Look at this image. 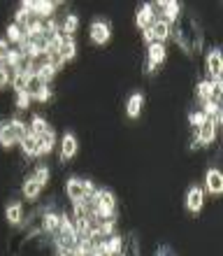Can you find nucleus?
<instances>
[{"instance_id": "obj_1", "label": "nucleus", "mask_w": 223, "mask_h": 256, "mask_svg": "<svg viewBox=\"0 0 223 256\" xmlns=\"http://www.w3.org/2000/svg\"><path fill=\"white\" fill-rule=\"evenodd\" d=\"M109 38H112V26H109V21H93L91 24V40L95 42V44H107Z\"/></svg>"}, {"instance_id": "obj_2", "label": "nucleus", "mask_w": 223, "mask_h": 256, "mask_svg": "<svg viewBox=\"0 0 223 256\" xmlns=\"http://www.w3.org/2000/svg\"><path fill=\"white\" fill-rule=\"evenodd\" d=\"M205 205V189L203 186H191L189 194H186V210L198 214Z\"/></svg>"}, {"instance_id": "obj_3", "label": "nucleus", "mask_w": 223, "mask_h": 256, "mask_svg": "<svg viewBox=\"0 0 223 256\" xmlns=\"http://www.w3.org/2000/svg\"><path fill=\"white\" fill-rule=\"evenodd\" d=\"M165 44H161V42H154V44H149V52H147V72H151L158 63L165 61Z\"/></svg>"}, {"instance_id": "obj_4", "label": "nucleus", "mask_w": 223, "mask_h": 256, "mask_svg": "<svg viewBox=\"0 0 223 256\" xmlns=\"http://www.w3.org/2000/svg\"><path fill=\"white\" fill-rule=\"evenodd\" d=\"M205 186L210 191L212 196H221L223 191V175L219 168H210L207 170V175H205Z\"/></svg>"}, {"instance_id": "obj_5", "label": "nucleus", "mask_w": 223, "mask_h": 256, "mask_svg": "<svg viewBox=\"0 0 223 256\" xmlns=\"http://www.w3.org/2000/svg\"><path fill=\"white\" fill-rule=\"evenodd\" d=\"M65 191H68V198L72 202H79L86 198V194H84V180H77V177H70L68 184H65Z\"/></svg>"}, {"instance_id": "obj_6", "label": "nucleus", "mask_w": 223, "mask_h": 256, "mask_svg": "<svg viewBox=\"0 0 223 256\" xmlns=\"http://www.w3.org/2000/svg\"><path fill=\"white\" fill-rule=\"evenodd\" d=\"M74 154H77V138L72 133H65L61 140V161L68 163Z\"/></svg>"}, {"instance_id": "obj_7", "label": "nucleus", "mask_w": 223, "mask_h": 256, "mask_svg": "<svg viewBox=\"0 0 223 256\" xmlns=\"http://www.w3.org/2000/svg\"><path fill=\"white\" fill-rule=\"evenodd\" d=\"M221 68H223V61H221V49H212L207 54V72L212 74V80L221 77Z\"/></svg>"}, {"instance_id": "obj_8", "label": "nucleus", "mask_w": 223, "mask_h": 256, "mask_svg": "<svg viewBox=\"0 0 223 256\" xmlns=\"http://www.w3.org/2000/svg\"><path fill=\"white\" fill-rule=\"evenodd\" d=\"M149 30H151L154 42H161V44L170 38V24L165 19H156L154 24H151V28H149Z\"/></svg>"}, {"instance_id": "obj_9", "label": "nucleus", "mask_w": 223, "mask_h": 256, "mask_svg": "<svg viewBox=\"0 0 223 256\" xmlns=\"http://www.w3.org/2000/svg\"><path fill=\"white\" fill-rule=\"evenodd\" d=\"M54 144H56V133L51 130V128H47L42 135H37V154H49L51 149H54Z\"/></svg>"}, {"instance_id": "obj_10", "label": "nucleus", "mask_w": 223, "mask_h": 256, "mask_svg": "<svg viewBox=\"0 0 223 256\" xmlns=\"http://www.w3.org/2000/svg\"><path fill=\"white\" fill-rule=\"evenodd\" d=\"M156 21V14H154V7L151 5H142L140 10H137V28H142V30H147V28H151V24Z\"/></svg>"}, {"instance_id": "obj_11", "label": "nucleus", "mask_w": 223, "mask_h": 256, "mask_svg": "<svg viewBox=\"0 0 223 256\" xmlns=\"http://www.w3.org/2000/svg\"><path fill=\"white\" fill-rule=\"evenodd\" d=\"M142 105H144V96L142 94H133L128 98V105H126V114H128L130 119H137L140 112H142Z\"/></svg>"}, {"instance_id": "obj_12", "label": "nucleus", "mask_w": 223, "mask_h": 256, "mask_svg": "<svg viewBox=\"0 0 223 256\" xmlns=\"http://www.w3.org/2000/svg\"><path fill=\"white\" fill-rule=\"evenodd\" d=\"M16 135L12 133V128H9V124L7 122H0V147L2 149H9L16 144Z\"/></svg>"}, {"instance_id": "obj_13", "label": "nucleus", "mask_w": 223, "mask_h": 256, "mask_svg": "<svg viewBox=\"0 0 223 256\" xmlns=\"http://www.w3.org/2000/svg\"><path fill=\"white\" fill-rule=\"evenodd\" d=\"M102 247H105V256H116L123 250V240L119 236H109L102 240Z\"/></svg>"}, {"instance_id": "obj_14", "label": "nucleus", "mask_w": 223, "mask_h": 256, "mask_svg": "<svg viewBox=\"0 0 223 256\" xmlns=\"http://www.w3.org/2000/svg\"><path fill=\"white\" fill-rule=\"evenodd\" d=\"M196 96H198V100H214V84H212L210 80H203V82H198V86H196Z\"/></svg>"}, {"instance_id": "obj_15", "label": "nucleus", "mask_w": 223, "mask_h": 256, "mask_svg": "<svg viewBox=\"0 0 223 256\" xmlns=\"http://www.w3.org/2000/svg\"><path fill=\"white\" fill-rule=\"evenodd\" d=\"M21 149H23V154H26L28 158L37 156V135H33L28 130L26 138H21Z\"/></svg>"}, {"instance_id": "obj_16", "label": "nucleus", "mask_w": 223, "mask_h": 256, "mask_svg": "<svg viewBox=\"0 0 223 256\" xmlns=\"http://www.w3.org/2000/svg\"><path fill=\"white\" fill-rule=\"evenodd\" d=\"M58 54H61V58L65 63L72 61L74 56H77V42H74V38H65V40H63L61 52H58Z\"/></svg>"}, {"instance_id": "obj_17", "label": "nucleus", "mask_w": 223, "mask_h": 256, "mask_svg": "<svg viewBox=\"0 0 223 256\" xmlns=\"http://www.w3.org/2000/svg\"><path fill=\"white\" fill-rule=\"evenodd\" d=\"M5 216L7 222L12 224V226H19L21 224V216H23V210H21V202H9L5 210Z\"/></svg>"}, {"instance_id": "obj_18", "label": "nucleus", "mask_w": 223, "mask_h": 256, "mask_svg": "<svg viewBox=\"0 0 223 256\" xmlns=\"http://www.w3.org/2000/svg\"><path fill=\"white\" fill-rule=\"evenodd\" d=\"M158 7L165 12V16H168L165 21H168V24H170V21H175L177 16H179V2H175V0H170V2H168V0H163V2H158Z\"/></svg>"}, {"instance_id": "obj_19", "label": "nucleus", "mask_w": 223, "mask_h": 256, "mask_svg": "<svg viewBox=\"0 0 223 256\" xmlns=\"http://www.w3.org/2000/svg\"><path fill=\"white\" fill-rule=\"evenodd\" d=\"M40 191H42V186L35 182V177H28L26 182H23V196H26L28 200H35L40 196Z\"/></svg>"}, {"instance_id": "obj_20", "label": "nucleus", "mask_w": 223, "mask_h": 256, "mask_svg": "<svg viewBox=\"0 0 223 256\" xmlns=\"http://www.w3.org/2000/svg\"><path fill=\"white\" fill-rule=\"evenodd\" d=\"M42 226H44V230H49V233H56L58 226H61V216L56 214V212H47V214L42 216Z\"/></svg>"}, {"instance_id": "obj_21", "label": "nucleus", "mask_w": 223, "mask_h": 256, "mask_svg": "<svg viewBox=\"0 0 223 256\" xmlns=\"http://www.w3.org/2000/svg\"><path fill=\"white\" fill-rule=\"evenodd\" d=\"M37 77H40L44 84H49V82L56 77V68L51 66L49 61H44V58H42V66H40V70H37Z\"/></svg>"}, {"instance_id": "obj_22", "label": "nucleus", "mask_w": 223, "mask_h": 256, "mask_svg": "<svg viewBox=\"0 0 223 256\" xmlns=\"http://www.w3.org/2000/svg\"><path fill=\"white\" fill-rule=\"evenodd\" d=\"M95 200L100 202V205H105V208H112V210L116 208V198H114V194H112L109 189H98Z\"/></svg>"}, {"instance_id": "obj_23", "label": "nucleus", "mask_w": 223, "mask_h": 256, "mask_svg": "<svg viewBox=\"0 0 223 256\" xmlns=\"http://www.w3.org/2000/svg\"><path fill=\"white\" fill-rule=\"evenodd\" d=\"M7 42H14V44H21V42L26 40V35H23V30H21V26H16V24H9L7 26Z\"/></svg>"}, {"instance_id": "obj_24", "label": "nucleus", "mask_w": 223, "mask_h": 256, "mask_svg": "<svg viewBox=\"0 0 223 256\" xmlns=\"http://www.w3.org/2000/svg\"><path fill=\"white\" fill-rule=\"evenodd\" d=\"M77 26H79V16L77 14H68V19L63 24V38H72L77 33Z\"/></svg>"}, {"instance_id": "obj_25", "label": "nucleus", "mask_w": 223, "mask_h": 256, "mask_svg": "<svg viewBox=\"0 0 223 256\" xmlns=\"http://www.w3.org/2000/svg\"><path fill=\"white\" fill-rule=\"evenodd\" d=\"M7 124H9V128H12V133L16 135V140H19V142H21V138H26V135H28V126H26L23 122H21L19 116H14V119H9Z\"/></svg>"}, {"instance_id": "obj_26", "label": "nucleus", "mask_w": 223, "mask_h": 256, "mask_svg": "<svg viewBox=\"0 0 223 256\" xmlns=\"http://www.w3.org/2000/svg\"><path fill=\"white\" fill-rule=\"evenodd\" d=\"M42 86H44V82H42L37 74H30V77H28V82H26V88H23V91H26V94L33 98V96L37 94Z\"/></svg>"}, {"instance_id": "obj_27", "label": "nucleus", "mask_w": 223, "mask_h": 256, "mask_svg": "<svg viewBox=\"0 0 223 256\" xmlns=\"http://www.w3.org/2000/svg\"><path fill=\"white\" fill-rule=\"evenodd\" d=\"M47 122H44V119H42L40 114H35L33 116V122H30V128H28V130H30V133L33 135H42L44 133V130H47Z\"/></svg>"}, {"instance_id": "obj_28", "label": "nucleus", "mask_w": 223, "mask_h": 256, "mask_svg": "<svg viewBox=\"0 0 223 256\" xmlns=\"http://www.w3.org/2000/svg\"><path fill=\"white\" fill-rule=\"evenodd\" d=\"M30 100H33V98H30L26 91H19V94H16V110H19V112L28 110L30 108Z\"/></svg>"}, {"instance_id": "obj_29", "label": "nucleus", "mask_w": 223, "mask_h": 256, "mask_svg": "<svg viewBox=\"0 0 223 256\" xmlns=\"http://www.w3.org/2000/svg\"><path fill=\"white\" fill-rule=\"evenodd\" d=\"M35 182L40 184V186H44V184L49 182V168L47 166H37V170H35Z\"/></svg>"}, {"instance_id": "obj_30", "label": "nucleus", "mask_w": 223, "mask_h": 256, "mask_svg": "<svg viewBox=\"0 0 223 256\" xmlns=\"http://www.w3.org/2000/svg\"><path fill=\"white\" fill-rule=\"evenodd\" d=\"M123 256H140V244H137V240L133 238V240H128V244L121 250Z\"/></svg>"}, {"instance_id": "obj_31", "label": "nucleus", "mask_w": 223, "mask_h": 256, "mask_svg": "<svg viewBox=\"0 0 223 256\" xmlns=\"http://www.w3.org/2000/svg\"><path fill=\"white\" fill-rule=\"evenodd\" d=\"M51 96H54V91H51V86H49V84H44V86L40 88V91H37V94L33 96L35 100H40V102H47L49 98H51Z\"/></svg>"}, {"instance_id": "obj_32", "label": "nucleus", "mask_w": 223, "mask_h": 256, "mask_svg": "<svg viewBox=\"0 0 223 256\" xmlns=\"http://www.w3.org/2000/svg\"><path fill=\"white\" fill-rule=\"evenodd\" d=\"M189 122H191V126H193V128L198 130V128H203L205 124H207V116H205L203 112H196V114H191V116H189Z\"/></svg>"}, {"instance_id": "obj_33", "label": "nucleus", "mask_w": 223, "mask_h": 256, "mask_svg": "<svg viewBox=\"0 0 223 256\" xmlns=\"http://www.w3.org/2000/svg\"><path fill=\"white\" fill-rule=\"evenodd\" d=\"M7 54H9V42L2 38V40H0V63H5Z\"/></svg>"}, {"instance_id": "obj_34", "label": "nucleus", "mask_w": 223, "mask_h": 256, "mask_svg": "<svg viewBox=\"0 0 223 256\" xmlns=\"http://www.w3.org/2000/svg\"><path fill=\"white\" fill-rule=\"evenodd\" d=\"M144 42H147V44H154V38H151V30H144Z\"/></svg>"}, {"instance_id": "obj_35", "label": "nucleus", "mask_w": 223, "mask_h": 256, "mask_svg": "<svg viewBox=\"0 0 223 256\" xmlns=\"http://www.w3.org/2000/svg\"><path fill=\"white\" fill-rule=\"evenodd\" d=\"M156 256H168V250H165V247H161V252H158Z\"/></svg>"}]
</instances>
